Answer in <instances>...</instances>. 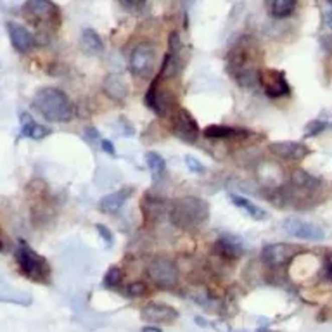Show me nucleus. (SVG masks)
I'll return each mask as SVG.
<instances>
[{
  "mask_svg": "<svg viewBox=\"0 0 332 332\" xmlns=\"http://www.w3.org/2000/svg\"><path fill=\"white\" fill-rule=\"evenodd\" d=\"M102 147H104V151L107 152V154H111V156H115L116 152H115V146H113L109 140H102Z\"/></svg>",
  "mask_w": 332,
  "mask_h": 332,
  "instance_id": "obj_33",
  "label": "nucleus"
},
{
  "mask_svg": "<svg viewBox=\"0 0 332 332\" xmlns=\"http://www.w3.org/2000/svg\"><path fill=\"white\" fill-rule=\"evenodd\" d=\"M7 31H9L11 44H13V47L18 52L28 54L33 50L37 42H35V37L25 28V26L18 25V23H9V25H7Z\"/></svg>",
  "mask_w": 332,
  "mask_h": 332,
  "instance_id": "obj_16",
  "label": "nucleus"
},
{
  "mask_svg": "<svg viewBox=\"0 0 332 332\" xmlns=\"http://www.w3.org/2000/svg\"><path fill=\"white\" fill-rule=\"evenodd\" d=\"M171 121V132H173L175 137H178L183 142L194 144L199 137V127L197 121L194 120V116L190 115L187 109L183 107H177L170 116Z\"/></svg>",
  "mask_w": 332,
  "mask_h": 332,
  "instance_id": "obj_7",
  "label": "nucleus"
},
{
  "mask_svg": "<svg viewBox=\"0 0 332 332\" xmlns=\"http://www.w3.org/2000/svg\"><path fill=\"white\" fill-rule=\"evenodd\" d=\"M33 106L49 121H68L73 116V106L68 95L59 88H42L33 99Z\"/></svg>",
  "mask_w": 332,
  "mask_h": 332,
  "instance_id": "obj_3",
  "label": "nucleus"
},
{
  "mask_svg": "<svg viewBox=\"0 0 332 332\" xmlns=\"http://www.w3.org/2000/svg\"><path fill=\"white\" fill-rule=\"evenodd\" d=\"M147 292V286L144 282H134L127 287L128 296H144Z\"/></svg>",
  "mask_w": 332,
  "mask_h": 332,
  "instance_id": "obj_29",
  "label": "nucleus"
},
{
  "mask_svg": "<svg viewBox=\"0 0 332 332\" xmlns=\"http://www.w3.org/2000/svg\"><path fill=\"white\" fill-rule=\"evenodd\" d=\"M97 232L100 234V237H102L104 241H106V244H113V232L107 229V227L104 225H97Z\"/></svg>",
  "mask_w": 332,
  "mask_h": 332,
  "instance_id": "obj_30",
  "label": "nucleus"
},
{
  "mask_svg": "<svg viewBox=\"0 0 332 332\" xmlns=\"http://www.w3.org/2000/svg\"><path fill=\"white\" fill-rule=\"evenodd\" d=\"M298 0H267V11L272 18H287L294 13Z\"/></svg>",
  "mask_w": 332,
  "mask_h": 332,
  "instance_id": "obj_24",
  "label": "nucleus"
},
{
  "mask_svg": "<svg viewBox=\"0 0 332 332\" xmlns=\"http://www.w3.org/2000/svg\"><path fill=\"white\" fill-rule=\"evenodd\" d=\"M142 332H161V330H159L158 327H151V325H149V327H144Z\"/></svg>",
  "mask_w": 332,
  "mask_h": 332,
  "instance_id": "obj_34",
  "label": "nucleus"
},
{
  "mask_svg": "<svg viewBox=\"0 0 332 332\" xmlns=\"http://www.w3.org/2000/svg\"><path fill=\"white\" fill-rule=\"evenodd\" d=\"M282 229L286 230L289 236L298 237L304 241H322L325 237L323 230L318 225H313L310 222L299 220V218H287L282 224Z\"/></svg>",
  "mask_w": 332,
  "mask_h": 332,
  "instance_id": "obj_13",
  "label": "nucleus"
},
{
  "mask_svg": "<svg viewBox=\"0 0 332 332\" xmlns=\"http://www.w3.org/2000/svg\"><path fill=\"white\" fill-rule=\"evenodd\" d=\"M182 44L178 40L177 33H171L170 37V49H168V54L165 57V62H163L161 73H159V78H165V80H171L177 75H180L182 71Z\"/></svg>",
  "mask_w": 332,
  "mask_h": 332,
  "instance_id": "obj_12",
  "label": "nucleus"
},
{
  "mask_svg": "<svg viewBox=\"0 0 332 332\" xmlns=\"http://www.w3.org/2000/svg\"><path fill=\"white\" fill-rule=\"evenodd\" d=\"M125 7H130V9H139V7L144 6L146 0H120Z\"/></svg>",
  "mask_w": 332,
  "mask_h": 332,
  "instance_id": "obj_32",
  "label": "nucleus"
},
{
  "mask_svg": "<svg viewBox=\"0 0 332 332\" xmlns=\"http://www.w3.org/2000/svg\"><path fill=\"white\" fill-rule=\"evenodd\" d=\"M214 251L225 260H237L244 249H242V244L237 237L230 236V234H224L214 244Z\"/></svg>",
  "mask_w": 332,
  "mask_h": 332,
  "instance_id": "obj_18",
  "label": "nucleus"
},
{
  "mask_svg": "<svg viewBox=\"0 0 332 332\" xmlns=\"http://www.w3.org/2000/svg\"><path fill=\"white\" fill-rule=\"evenodd\" d=\"M185 165L194 173H204V165L199 159L194 158V156H185Z\"/></svg>",
  "mask_w": 332,
  "mask_h": 332,
  "instance_id": "obj_28",
  "label": "nucleus"
},
{
  "mask_svg": "<svg viewBox=\"0 0 332 332\" xmlns=\"http://www.w3.org/2000/svg\"><path fill=\"white\" fill-rule=\"evenodd\" d=\"M147 277L154 286L161 289H171L175 287L178 280V268L171 260L156 258L147 267Z\"/></svg>",
  "mask_w": 332,
  "mask_h": 332,
  "instance_id": "obj_6",
  "label": "nucleus"
},
{
  "mask_svg": "<svg viewBox=\"0 0 332 332\" xmlns=\"http://www.w3.org/2000/svg\"><path fill=\"white\" fill-rule=\"evenodd\" d=\"M16 258H18L19 270L23 272V275L28 277V279L42 282V280H45L49 277L50 268L47 260L44 256L38 255L37 251H33L26 242L19 241V246L16 249Z\"/></svg>",
  "mask_w": 332,
  "mask_h": 332,
  "instance_id": "obj_5",
  "label": "nucleus"
},
{
  "mask_svg": "<svg viewBox=\"0 0 332 332\" xmlns=\"http://www.w3.org/2000/svg\"><path fill=\"white\" fill-rule=\"evenodd\" d=\"M25 11L35 23L40 25H52L59 16V9L52 0H28Z\"/></svg>",
  "mask_w": 332,
  "mask_h": 332,
  "instance_id": "obj_14",
  "label": "nucleus"
},
{
  "mask_svg": "<svg viewBox=\"0 0 332 332\" xmlns=\"http://www.w3.org/2000/svg\"><path fill=\"white\" fill-rule=\"evenodd\" d=\"M209 218V204L199 197H180L171 206V220L180 229H199Z\"/></svg>",
  "mask_w": 332,
  "mask_h": 332,
  "instance_id": "obj_2",
  "label": "nucleus"
},
{
  "mask_svg": "<svg viewBox=\"0 0 332 332\" xmlns=\"http://www.w3.org/2000/svg\"><path fill=\"white\" fill-rule=\"evenodd\" d=\"M156 52L149 44H139L130 56V71L134 76L149 78L154 69Z\"/></svg>",
  "mask_w": 332,
  "mask_h": 332,
  "instance_id": "obj_9",
  "label": "nucleus"
},
{
  "mask_svg": "<svg viewBox=\"0 0 332 332\" xmlns=\"http://www.w3.org/2000/svg\"><path fill=\"white\" fill-rule=\"evenodd\" d=\"M2 248H4V244H2V242H0V251H2Z\"/></svg>",
  "mask_w": 332,
  "mask_h": 332,
  "instance_id": "obj_35",
  "label": "nucleus"
},
{
  "mask_svg": "<svg viewBox=\"0 0 332 332\" xmlns=\"http://www.w3.org/2000/svg\"><path fill=\"white\" fill-rule=\"evenodd\" d=\"M146 163H147L149 170L154 175H161L163 171H165L166 163H165V159H163V156H159L158 152H154V151L147 152V154H146Z\"/></svg>",
  "mask_w": 332,
  "mask_h": 332,
  "instance_id": "obj_26",
  "label": "nucleus"
},
{
  "mask_svg": "<svg viewBox=\"0 0 332 332\" xmlns=\"http://www.w3.org/2000/svg\"><path fill=\"white\" fill-rule=\"evenodd\" d=\"M204 137L211 140L218 139H244L249 135L248 130H242V128H234L227 127V125H209L208 128H204Z\"/></svg>",
  "mask_w": 332,
  "mask_h": 332,
  "instance_id": "obj_20",
  "label": "nucleus"
},
{
  "mask_svg": "<svg viewBox=\"0 0 332 332\" xmlns=\"http://www.w3.org/2000/svg\"><path fill=\"white\" fill-rule=\"evenodd\" d=\"M19 123H21L23 135L28 137V139L42 140L44 137L50 134L49 128H45V127H42L40 123H37V121L33 120V116L28 115V113H21V116H19Z\"/></svg>",
  "mask_w": 332,
  "mask_h": 332,
  "instance_id": "obj_21",
  "label": "nucleus"
},
{
  "mask_svg": "<svg viewBox=\"0 0 332 332\" xmlns=\"http://www.w3.org/2000/svg\"><path fill=\"white\" fill-rule=\"evenodd\" d=\"M296 255H298V248L289 244H268L261 251V260L267 267L279 268L282 265L289 263Z\"/></svg>",
  "mask_w": 332,
  "mask_h": 332,
  "instance_id": "obj_11",
  "label": "nucleus"
},
{
  "mask_svg": "<svg viewBox=\"0 0 332 332\" xmlns=\"http://www.w3.org/2000/svg\"><path fill=\"white\" fill-rule=\"evenodd\" d=\"M260 332H272V330H260Z\"/></svg>",
  "mask_w": 332,
  "mask_h": 332,
  "instance_id": "obj_36",
  "label": "nucleus"
},
{
  "mask_svg": "<svg viewBox=\"0 0 332 332\" xmlns=\"http://www.w3.org/2000/svg\"><path fill=\"white\" fill-rule=\"evenodd\" d=\"M81 49L87 54H90V56H95V54L102 52V49H104L102 40H100V37L92 28L83 30V33H81Z\"/></svg>",
  "mask_w": 332,
  "mask_h": 332,
  "instance_id": "obj_25",
  "label": "nucleus"
},
{
  "mask_svg": "<svg viewBox=\"0 0 332 332\" xmlns=\"http://www.w3.org/2000/svg\"><path fill=\"white\" fill-rule=\"evenodd\" d=\"M146 104L147 107L152 109L158 116H171V113L177 109L175 95L170 90L159 87V81L156 80L151 85V88L146 93Z\"/></svg>",
  "mask_w": 332,
  "mask_h": 332,
  "instance_id": "obj_8",
  "label": "nucleus"
},
{
  "mask_svg": "<svg viewBox=\"0 0 332 332\" xmlns=\"http://www.w3.org/2000/svg\"><path fill=\"white\" fill-rule=\"evenodd\" d=\"M284 197L287 199L289 204L304 208L310 202L315 201V194L320 192V180L311 175H308L303 170H296L291 173L289 185L284 190Z\"/></svg>",
  "mask_w": 332,
  "mask_h": 332,
  "instance_id": "obj_4",
  "label": "nucleus"
},
{
  "mask_svg": "<svg viewBox=\"0 0 332 332\" xmlns=\"http://www.w3.org/2000/svg\"><path fill=\"white\" fill-rule=\"evenodd\" d=\"M130 192H132V189H120V190H116V192L104 196L99 202L100 211L106 214H116L123 208L125 201L130 197Z\"/></svg>",
  "mask_w": 332,
  "mask_h": 332,
  "instance_id": "obj_19",
  "label": "nucleus"
},
{
  "mask_svg": "<svg viewBox=\"0 0 332 332\" xmlns=\"http://www.w3.org/2000/svg\"><path fill=\"white\" fill-rule=\"evenodd\" d=\"M258 81H260L263 92L270 99H279V97H286L291 93V87H289L282 71H277V69H260Z\"/></svg>",
  "mask_w": 332,
  "mask_h": 332,
  "instance_id": "obj_10",
  "label": "nucleus"
},
{
  "mask_svg": "<svg viewBox=\"0 0 332 332\" xmlns=\"http://www.w3.org/2000/svg\"><path fill=\"white\" fill-rule=\"evenodd\" d=\"M227 69L241 87H253L255 83H258L260 69L256 66L255 49L251 47V44H248V42L237 44L236 49L229 54Z\"/></svg>",
  "mask_w": 332,
  "mask_h": 332,
  "instance_id": "obj_1",
  "label": "nucleus"
},
{
  "mask_svg": "<svg viewBox=\"0 0 332 332\" xmlns=\"http://www.w3.org/2000/svg\"><path fill=\"white\" fill-rule=\"evenodd\" d=\"M230 201H232L239 209H242V211H244L246 214H249L251 218H255V220H265V218L268 216V213L265 211L263 208H260V206L255 204L253 201H249V199H246V197H242V196L230 194Z\"/></svg>",
  "mask_w": 332,
  "mask_h": 332,
  "instance_id": "obj_23",
  "label": "nucleus"
},
{
  "mask_svg": "<svg viewBox=\"0 0 332 332\" xmlns=\"http://www.w3.org/2000/svg\"><path fill=\"white\" fill-rule=\"evenodd\" d=\"M268 151L272 154H275L277 158L284 159V161H291V163H296V161H301L303 158H306L308 149L304 144L301 142H291V140H286V142H272L268 146Z\"/></svg>",
  "mask_w": 332,
  "mask_h": 332,
  "instance_id": "obj_15",
  "label": "nucleus"
},
{
  "mask_svg": "<svg viewBox=\"0 0 332 332\" xmlns=\"http://www.w3.org/2000/svg\"><path fill=\"white\" fill-rule=\"evenodd\" d=\"M104 92L115 100H125L128 95V88L121 75H109L102 83Z\"/></svg>",
  "mask_w": 332,
  "mask_h": 332,
  "instance_id": "obj_22",
  "label": "nucleus"
},
{
  "mask_svg": "<svg viewBox=\"0 0 332 332\" xmlns=\"http://www.w3.org/2000/svg\"><path fill=\"white\" fill-rule=\"evenodd\" d=\"M323 23L327 28L332 30V2H327V6L323 7Z\"/></svg>",
  "mask_w": 332,
  "mask_h": 332,
  "instance_id": "obj_31",
  "label": "nucleus"
},
{
  "mask_svg": "<svg viewBox=\"0 0 332 332\" xmlns=\"http://www.w3.org/2000/svg\"><path fill=\"white\" fill-rule=\"evenodd\" d=\"M121 277H123V273L118 267H113L109 268V272L106 273V279H104V282H106L107 287H116L118 284L121 282Z\"/></svg>",
  "mask_w": 332,
  "mask_h": 332,
  "instance_id": "obj_27",
  "label": "nucleus"
},
{
  "mask_svg": "<svg viewBox=\"0 0 332 332\" xmlns=\"http://www.w3.org/2000/svg\"><path fill=\"white\" fill-rule=\"evenodd\" d=\"M330 265H332V263H330Z\"/></svg>",
  "mask_w": 332,
  "mask_h": 332,
  "instance_id": "obj_37",
  "label": "nucleus"
},
{
  "mask_svg": "<svg viewBox=\"0 0 332 332\" xmlns=\"http://www.w3.org/2000/svg\"><path fill=\"white\" fill-rule=\"evenodd\" d=\"M178 317V311L170 304L163 303H149L142 308V318L149 320L152 323H166L173 322Z\"/></svg>",
  "mask_w": 332,
  "mask_h": 332,
  "instance_id": "obj_17",
  "label": "nucleus"
}]
</instances>
